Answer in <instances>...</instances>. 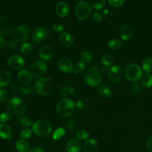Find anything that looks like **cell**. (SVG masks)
<instances>
[{
    "mask_svg": "<svg viewBox=\"0 0 152 152\" xmlns=\"http://www.w3.org/2000/svg\"><path fill=\"white\" fill-rule=\"evenodd\" d=\"M85 68V63L83 62H78L75 64L73 67V72L75 74H80L83 71Z\"/></svg>",
    "mask_w": 152,
    "mask_h": 152,
    "instance_id": "cell-33",
    "label": "cell"
},
{
    "mask_svg": "<svg viewBox=\"0 0 152 152\" xmlns=\"http://www.w3.org/2000/svg\"><path fill=\"white\" fill-rule=\"evenodd\" d=\"M61 43L65 47H70L74 43V39L70 33L64 31L62 33L59 37Z\"/></svg>",
    "mask_w": 152,
    "mask_h": 152,
    "instance_id": "cell-18",
    "label": "cell"
},
{
    "mask_svg": "<svg viewBox=\"0 0 152 152\" xmlns=\"http://www.w3.org/2000/svg\"><path fill=\"white\" fill-rule=\"evenodd\" d=\"M7 107L10 112L17 116L23 115L26 111V104L20 98L13 97L7 103Z\"/></svg>",
    "mask_w": 152,
    "mask_h": 152,
    "instance_id": "cell-5",
    "label": "cell"
},
{
    "mask_svg": "<svg viewBox=\"0 0 152 152\" xmlns=\"http://www.w3.org/2000/svg\"><path fill=\"white\" fill-rule=\"evenodd\" d=\"M75 12L76 17L78 20H85L91 13L90 5L86 1H80L77 4L75 8Z\"/></svg>",
    "mask_w": 152,
    "mask_h": 152,
    "instance_id": "cell-7",
    "label": "cell"
},
{
    "mask_svg": "<svg viewBox=\"0 0 152 152\" xmlns=\"http://www.w3.org/2000/svg\"><path fill=\"white\" fill-rule=\"evenodd\" d=\"M55 12L59 17H65L69 12V6L68 4L64 1L59 2L56 5Z\"/></svg>",
    "mask_w": 152,
    "mask_h": 152,
    "instance_id": "cell-16",
    "label": "cell"
},
{
    "mask_svg": "<svg viewBox=\"0 0 152 152\" xmlns=\"http://www.w3.org/2000/svg\"><path fill=\"white\" fill-rule=\"evenodd\" d=\"M18 80L24 84H27L30 83L32 80L31 74L27 70L23 69L21 70L17 75Z\"/></svg>",
    "mask_w": 152,
    "mask_h": 152,
    "instance_id": "cell-21",
    "label": "cell"
},
{
    "mask_svg": "<svg viewBox=\"0 0 152 152\" xmlns=\"http://www.w3.org/2000/svg\"><path fill=\"white\" fill-rule=\"evenodd\" d=\"M124 74L128 80L131 81H136L141 78L142 76V71L138 65L135 64H131L127 65L125 68Z\"/></svg>",
    "mask_w": 152,
    "mask_h": 152,
    "instance_id": "cell-6",
    "label": "cell"
},
{
    "mask_svg": "<svg viewBox=\"0 0 152 152\" xmlns=\"http://www.w3.org/2000/svg\"><path fill=\"white\" fill-rule=\"evenodd\" d=\"M20 51L24 55H29L32 51V46L30 43L25 42L20 46Z\"/></svg>",
    "mask_w": 152,
    "mask_h": 152,
    "instance_id": "cell-30",
    "label": "cell"
},
{
    "mask_svg": "<svg viewBox=\"0 0 152 152\" xmlns=\"http://www.w3.org/2000/svg\"><path fill=\"white\" fill-rule=\"evenodd\" d=\"M18 122L22 126H30L32 125L31 121L26 117H23L19 119Z\"/></svg>",
    "mask_w": 152,
    "mask_h": 152,
    "instance_id": "cell-37",
    "label": "cell"
},
{
    "mask_svg": "<svg viewBox=\"0 0 152 152\" xmlns=\"http://www.w3.org/2000/svg\"><path fill=\"white\" fill-rule=\"evenodd\" d=\"M106 4V0H90V5L95 10L102 9Z\"/></svg>",
    "mask_w": 152,
    "mask_h": 152,
    "instance_id": "cell-28",
    "label": "cell"
},
{
    "mask_svg": "<svg viewBox=\"0 0 152 152\" xmlns=\"http://www.w3.org/2000/svg\"><path fill=\"white\" fill-rule=\"evenodd\" d=\"M77 126L76 121L74 119H70L68 120L65 124V127L69 131H73L75 129Z\"/></svg>",
    "mask_w": 152,
    "mask_h": 152,
    "instance_id": "cell-36",
    "label": "cell"
},
{
    "mask_svg": "<svg viewBox=\"0 0 152 152\" xmlns=\"http://www.w3.org/2000/svg\"><path fill=\"white\" fill-rule=\"evenodd\" d=\"M65 129L62 127H59L54 131L52 135V138L55 140H58L65 134Z\"/></svg>",
    "mask_w": 152,
    "mask_h": 152,
    "instance_id": "cell-32",
    "label": "cell"
},
{
    "mask_svg": "<svg viewBox=\"0 0 152 152\" xmlns=\"http://www.w3.org/2000/svg\"><path fill=\"white\" fill-rule=\"evenodd\" d=\"M103 76L102 69L99 66H93L89 68L84 75L86 83L91 87H96L101 83Z\"/></svg>",
    "mask_w": 152,
    "mask_h": 152,
    "instance_id": "cell-1",
    "label": "cell"
},
{
    "mask_svg": "<svg viewBox=\"0 0 152 152\" xmlns=\"http://www.w3.org/2000/svg\"><path fill=\"white\" fill-rule=\"evenodd\" d=\"M142 67L143 70L147 73L152 72V58H145L142 64Z\"/></svg>",
    "mask_w": 152,
    "mask_h": 152,
    "instance_id": "cell-26",
    "label": "cell"
},
{
    "mask_svg": "<svg viewBox=\"0 0 152 152\" xmlns=\"http://www.w3.org/2000/svg\"><path fill=\"white\" fill-rule=\"evenodd\" d=\"M75 92V89L73 87H67V93L72 94Z\"/></svg>",
    "mask_w": 152,
    "mask_h": 152,
    "instance_id": "cell-50",
    "label": "cell"
},
{
    "mask_svg": "<svg viewBox=\"0 0 152 152\" xmlns=\"http://www.w3.org/2000/svg\"><path fill=\"white\" fill-rule=\"evenodd\" d=\"M48 36L46 29L42 27L36 28L32 33V41L33 42H40L43 40Z\"/></svg>",
    "mask_w": 152,
    "mask_h": 152,
    "instance_id": "cell-13",
    "label": "cell"
},
{
    "mask_svg": "<svg viewBox=\"0 0 152 152\" xmlns=\"http://www.w3.org/2000/svg\"><path fill=\"white\" fill-rule=\"evenodd\" d=\"M29 152H44L42 149L39 148H34L31 149Z\"/></svg>",
    "mask_w": 152,
    "mask_h": 152,
    "instance_id": "cell-51",
    "label": "cell"
},
{
    "mask_svg": "<svg viewBox=\"0 0 152 152\" xmlns=\"http://www.w3.org/2000/svg\"><path fill=\"white\" fill-rule=\"evenodd\" d=\"M76 107L80 109H84L86 107V103L82 100H78L76 102Z\"/></svg>",
    "mask_w": 152,
    "mask_h": 152,
    "instance_id": "cell-45",
    "label": "cell"
},
{
    "mask_svg": "<svg viewBox=\"0 0 152 152\" xmlns=\"http://www.w3.org/2000/svg\"><path fill=\"white\" fill-rule=\"evenodd\" d=\"M31 74L37 78L42 77L47 71V66L42 61H37L34 62L31 66Z\"/></svg>",
    "mask_w": 152,
    "mask_h": 152,
    "instance_id": "cell-10",
    "label": "cell"
},
{
    "mask_svg": "<svg viewBox=\"0 0 152 152\" xmlns=\"http://www.w3.org/2000/svg\"><path fill=\"white\" fill-rule=\"evenodd\" d=\"M7 97L8 94L7 91L2 88H0V101L5 102L7 99Z\"/></svg>",
    "mask_w": 152,
    "mask_h": 152,
    "instance_id": "cell-43",
    "label": "cell"
},
{
    "mask_svg": "<svg viewBox=\"0 0 152 152\" xmlns=\"http://www.w3.org/2000/svg\"><path fill=\"white\" fill-rule=\"evenodd\" d=\"M74 110V103L69 99H64L60 100L56 106V112L62 117H67L71 115Z\"/></svg>",
    "mask_w": 152,
    "mask_h": 152,
    "instance_id": "cell-3",
    "label": "cell"
},
{
    "mask_svg": "<svg viewBox=\"0 0 152 152\" xmlns=\"http://www.w3.org/2000/svg\"><path fill=\"white\" fill-rule=\"evenodd\" d=\"M81 145L80 142L74 138L69 140L65 145L67 152H79Z\"/></svg>",
    "mask_w": 152,
    "mask_h": 152,
    "instance_id": "cell-19",
    "label": "cell"
},
{
    "mask_svg": "<svg viewBox=\"0 0 152 152\" xmlns=\"http://www.w3.org/2000/svg\"><path fill=\"white\" fill-rule=\"evenodd\" d=\"M132 90L134 92H138L139 91V90H140V87L138 84L137 83H134L132 86Z\"/></svg>",
    "mask_w": 152,
    "mask_h": 152,
    "instance_id": "cell-48",
    "label": "cell"
},
{
    "mask_svg": "<svg viewBox=\"0 0 152 152\" xmlns=\"http://www.w3.org/2000/svg\"><path fill=\"white\" fill-rule=\"evenodd\" d=\"M34 89L40 94L45 96L49 95L52 92L53 83L49 78H40L35 82Z\"/></svg>",
    "mask_w": 152,
    "mask_h": 152,
    "instance_id": "cell-2",
    "label": "cell"
},
{
    "mask_svg": "<svg viewBox=\"0 0 152 152\" xmlns=\"http://www.w3.org/2000/svg\"><path fill=\"white\" fill-rule=\"evenodd\" d=\"M102 63L103 64V65H104V66H108L111 65L113 64V58H112V56H110L109 55H104L102 56Z\"/></svg>",
    "mask_w": 152,
    "mask_h": 152,
    "instance_id": "cell-34",
    "label": "cell"
},
{
    "mask_svg": "<svg viewBox=\"0 0 152 152\" xmlns=\"http://www.w3.org/2000/svg\"><path fill=\"white\" fill-rule=\"evenodd\" d=\"M58 68L62 72L67 74L73 70V64L69 59L63 58L58 62Z\"/></svg>",
    "mask_w": 152,
    "mask_h": 152,
    "instance_id": "cell-15",
    "label": "cell"
},
{
    "mask_svg": "<svg viewBox=\"0 0 152 152\" xmlns=\"http://www.w3.org/2000/svg\"><path fill=\"white\" fill-rule=\"evenodd\" d=\"M32 129L37 135L45 137L50 133L52 127L48 121L45 119H40L33 124Z\"/></svg>",
    "mask_w": 152,
    "mask_h": 152,
    "instance_id": "cell-4",
    "label": "cell"
},
{
    "mask_svg": "<svg viewBox=\"0 0 152 152\" xmlns=\"http://www.w3.org/2000/svg\"><path fill=\"white\" fill-rule=\"evenodd\" d=\"M97 142L92 138L87 139L84 144V152H95L97 148Z\"/></svg>",
    "mask_w": 152,
    "mask_h": 152,
    "instance_id": "cell-22",
    "label": "cell"
},
{
    "mask_svg": "<svg viewBox=\"0 0 152 152\" xmlns=\"http://www.w3.org/2000/svg\"><path fill=\"white\" fill-rule=\"evenodd\" d=\"M15 148L18 152H27L29 148V144L24 140H19L15 143Z\"/></svg>",
    "mask_w": 152,
    "mask_h": 152,
    "instance_id": "cell-24",
    "label": "cell"
},
{
    "mask_svg": "<svg viewBox=\"0 0 152 152\" xmlns=\"http://www.w3.org/2000/svg\"><path fill=\"white\" fill-rule=\"evenodd\" d=\"M5 44V41L4 39L1 36H0V49L4 46Z\"/></svg>",
    "mask_w": 152,
    "mask_h": 152,
    "instance_id": "cell-49",
    "label": "cell"
},
{
    "mask_svg": "<svg viewBox=\"0 0 152 152\" xmlns=\"http://www.w3.org/2000/svg\"><path fill=\"white\" fill-rule=\"evenodd\" d=\"M12 134L10 126L5 124H0V137L4 139L9 138Z\"/></svg>",
    "mask_w": 152,
    "mask_h": 152,
    "instance_id": "cell-23",
    "label": "cell"
},
{
    "mask_svg": "<svg viewBox=\"0 0 152 152\" xmlns=\"http://www.w3.org/2000/svg\"><path fill=\"white\" fill-rule=\"evenodd\" d=\"M146 145L147 148L152 151V135H151L147 140V142H146Z\"/></svg>",
    "mask_w": 152,
    "mask_h": 152,
    "instance_id": "cell-46",
    "label": "cell"
},
{
    "mask_svg": "<svg viewBox=\"0 0 152 152\" xmlns=\"http://www.w3.org/2000/svg\"><path fill=\"white\" fill-rule=\"evenodd\" d=\"M32 134V131L30 129H24L20 133V137L24 139L29 138Z\"/></svg>",
    "mask_w": 152,
    "mask_h": 152,
    "instance_id": "cell-38",
    "label": "cell"
},
{
    "mask_svg": "<svg viewBox=\"0 0 152 152\" xmlns=\"http://www.w3.org/2000/svg\"><path fill=\"white\" fill-rule=\"evenodd\" d=\"M133 28L128 24L122 26L119 30V35L121 39L124 41L128 40L133 35Z\"/></svg>",
    "mask_w": 152,
    "mask_h": 152,
    "instance_id": "cell-14",
    "label": "cell"
},
{
    "mask_svg": "<svg viewBox=\"0 0 152 152\" xmlns=\"http://www.w3.org/2000/svg\"><path fill=\"white\" fill-rule=\"evenodd\" d=\"M107 1L110 5L115 8H118L121 7L124 4L125 1V0H107Z\"/></svg>",
    "mask_w": 152,
    "mask_h": 152,
    "instance_id": "cell-39",
    "label": "cell"
},
{
    "mask_svg": "<svg viewBox=\"0 0 152 152\" xmlns=\"http://www.w3.org/2000/svg\"><path fill=\"white\" fill-rule=\"evenodd\" d=\"M99 93L104 97H109L112 94V91L110 89V88L104 85L101 86L99 88Z\"/></svg>",
    "mask_w": 152,
    "mask_h": 152,
    "instance_id": "cell-27",
    "label": "cell"
},
{
    "mask_svg": "<svg viewBox=\"0 0 152 152\" xmlns=\"http://www.w3.org/2000/svg\"><path fill=\"white\" fill-rule=\"evenodd\" d=\"M76 137L78 140H84L87 139L88 137V133L87 131L84 129H80L76 133Z\"/></svg>",
    "mask_w": 152,
    "mask_h": 152,
    "instance_id": "cell-35",
    "label": "cell"
},
{
    "mask_svg": "<svg viewBox=\"0 0 152 152\" xmlns=\"http://www.w3.org/2000/svg\"><path fill=\"white\" fill-rule=\"evenodd\" d=\"M10 118V115L8 113L4 112L0 114V122L3 123L8 121Z\"/></svg>",
    "mask_w": 152,
    "mask_h": 152,
    "instance_id": "cell-42",
    "label": "cell"
},
{
    "mask_svg": "<svg viewBox=\"0 0 152 152\" xmlns=\"http://www.w3.org/2000/svg\"><path fill=\"white\" fill-rule=\"evenodd\" d=\"M122 45V42L118 39H113L108 42L107 46L110 49L116 50L119 49Z\"/></svg>",
    "mask_w": 152,
    "mask_h": 152,
    "instance_id": "cell-29",
    "label": "cell"
},
{
    "mask_svg": "<svg viewBox=\"0 0 152 152\" xmlns=\"http://www.w3.org/2000/svg\"><path fill=\"white\" fill-rule=\"evenodd\" d=\"M17 46V43L14 40H10L7 45V48L11 50H14V49H15Z\"/></svg>",
    "mask_w": 152,
    "mask_h": 152,
    "instance_id": "cell-44",
    "label": "cell"
},
{
    "mask_svg": "<svg viewBox=\"0 0 152 152\" xmlns=\"http://www.w3.org/2000/svg\"><path fill=\"white\" fill-rule=\"evenodd\" d=\"M52 28L53 30L56 31V32H60V31H62L64 29V26L61 23H58V22L53 23L52 24Z\"/></svg>",
    "mask_w": 152,
    "mask_h": 152,
    "instance_id": "cell-40",
    "label": "cell"
},
{
    "mask_svg": "<svg viewBox=\"0 0 152 152\" xmlns=\"http://www.w3.org/2000/svg\"><path fill=\"white\" fill-rule=\"evenodd\" d=\"M14 24L11 19L7 16L0 17V34L8 35L12 33Z\"/></svg>",
    "mask_w": 152,
    "mask_h": 152,
    "instance_id": "cell-8",
    "label": "cell"
},
{
    "mask_svg": "<svg viewBox=\"0 0 152 152\" xmlns=\"http://www.w3.org/2000/svg\"><path fill=\"white\" fill-rule=\"evenodd\" d=\"M93 19L97 21H100L102 20V15L99 13V12H95L93 15Z\"/></svg>",
    "mask_w": 152,
    "mask_h": 152,
    "instance_id": "cell-47",
    "label": "cell"
},
{
    "mask_svg": "<svg viewBox=\"0 0 152 152\" xmlns=\"http://www.w3.org/2000/svg\"><path fill=\"white\" fill-rule=\"evenodd\" d=\"M30 35L29 28L25 25L18 26L13 31V37L17 42H24Z\"/></svg>",
    "mask_w": 152,
    "mask_h": 152,
    "instance_id": "cell-9",
    "label": "cell"
},
{
    "mask_svg": "<svg viewBox=\"0 0 152 152\" xmlns=\"http://www.w3.org/2000/svg\"><path fill=\"white\" fill-rule=\"evenodd\" d=\"M80 58L82 62L84 63H89L92 60V56L91 53L87 51H83L80 55Z\"/></svg>",
    "mask_w": 152,
    "mask_h": 152,
    "instance_id": "cell-31",
    "label": "cell"
},
{
    "mask_svg": "<svg viewBox=\"0 0 152 152\" xmlns=\"http://www.w3.org/2000/svg\"><path fill=\"white\" fill-rule=\"evenodd\" d=\"M39 56L40 59L43 61H48L53 56V49L49 46H42L39 52Z\"/></svg>",
    "mask_w": 152,
    "mask_h": 152,
    "instance_id": "cell-17",
    "label": "cell"
},
{
    "mask_svg": "<svg viewBox=\"0 0 152 152\" xmlns=\"http://www.w3.org/2000/svg\"><path fill=\"white\" fill-rule=\"evenodd\" d=\"M24 65V58L19 55H14L10 56L7 61L8 66L12 70H19Z\"/></svg>",
    "mask_w": 152,
    "mask_h": 152,
    "instance_id": "cell-11",
    "label": "cell"
},
{
    "mask_svg": "<svg viewBox=\"0 0 152 152\" xmlns=\"http://www.w3.org/2000/svg\"><path fill=\"white\" fill-rule=\"evenodd\" d=\"M21 91L24 94H28L31 91V87L27 84H24L21 87Z\"/></svg>",
    "mask_w": 152,
    "mask_h": 152,
    "instance_id": "cell-41",
    "label": "cell"
},
{
    "mask_svg": "<svg viewBox=\"0 0 152 152\" xmlns=\"http://www.w3.org/2000/svg\"><path fill=\"white\" fill-rule=\"evenodd\" d=\"M123 70L122 68L118 65H114L109 68L107 71V75L109 79L114 83L119 81L123 76Z\"/></svg>",
    "mask_w": 152,
    "mask_h": 152,
    "instance_id": "cell-12",
    "label": "cell"
},
{
    "mask_svg": "<svg viewBox=\"0 0 152 152\" xmlns=\"http://www.w3.org/2000/svg\"><path fill=\"white\" fill-rule=\"evenodd\" d=\"M141 82L142 86L149 88L152 86V75L150 74H145L141 77Z\"/></svg>",
    "mask_w": 152,
    "mask_h": 152,
    "instance_id": "cell-25",
    "label": "cell"
},
{
    "mask_svg": "<svg viewBox=\"0 0 152 152\" xmlns=\"http://www.w3.org/2000/svg\"><path fill=\"white\" fill-rule=\"evenodd\" d=\"M11 78L12 76L10 72L5 69L0 70V87H4L9 84Z\"/></svg>",
    "mask_w": 152,
    "mask_h": 152,
    "instance_id": "cell-20",
    "label": "cell"
}]
</instances>
